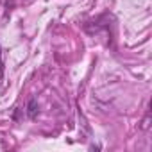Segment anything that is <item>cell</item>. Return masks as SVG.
I'll use <instances>...</instances> for the list:
<instances>
[{"instance_id":"6da1fadb","label":"cell","mask_w":152,"mask_h":152,"mask_svg":"<svg viewBox=\"0 0 152 152\" xmlns=\"http://www.w3.org/2000/svg\"><path fill=\"white\" fill-rule=\"evenodd\" d=\"M27 116H29L31 120H34V118L38 116V102H36V99H31V100H29V106H27Z\"/></svg>"},{"instance_id":"7a4b0ae2","label":"cell","mask_w":152,"mask_h":152,"mask_svg":"<svg viewBox=\"0 0 152 152\" xmlns=\"http://www.w3.org/2000/svg\"><path fill=\"white\" fill-rule=\"evenodd\" d=\"M4 75V61H2V48H0V77Z\"/></svg>"}]
</instances>
